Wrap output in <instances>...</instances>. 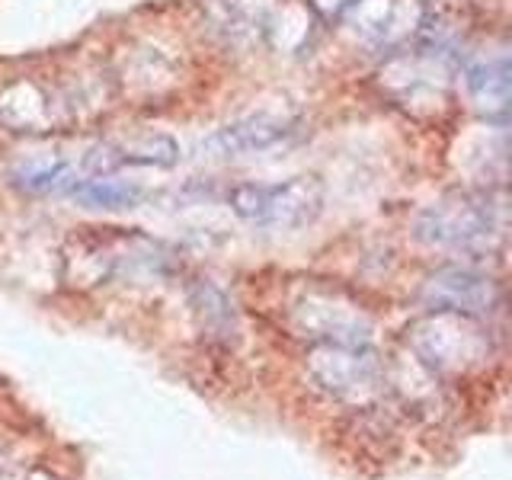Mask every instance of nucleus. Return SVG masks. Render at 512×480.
I'll list each match as a JSON object with an SVG mask.
<instances>
[{
	"mask_svg": "<svg viewBox=\"0 0 512 480\" xmlns=\"http://www.w3.org/2000/svg\"><path fill=\"white\" fill-rule=\"evenodd\" d=\"M413 234L442 250H490L503 237V205L490 192H448L416 215Z\"/></svg>",
	"mask_w": 512,
	"mask_h": 480,
	"instance_id": "nucleus-1",
	"label": "nucleus"
},
{
	"mask_svg": "<svg viewBox=\"0 0 512 480\" xmlns=\"http://www.w3.org/2000/svg\"><path fill=\"white\" fill-rule=\"evenodd\" d=\"M237 218L256 228H304L324 212V183L317 176H292L285 183H237L228 192Z\"/></svg>",
	"mask_w": 512,
	"mask_h": 480,
	"instance_id": "nucleus-2",
	"label": "nucleus"
},
{
	"mask_svg": "<svg viewBox=\"0 0 512 480\" xmlns=\"http://www.w3.org/2000/svg\"><path fill=\"white\" fill-rule=\"evenodd\" d=\"M420 301L432 314H458V317H487L500 311L503 288L493 276L477 269L445 266L436 269L420 288Z\"/></svg>",
	"mask_w": 512,
	"mask_h": 480,
	"instance_id": "nucleus-3",
	"label": "nucleus"
},
{
	"mask_svg": "<svg viewBox=\"0 0 512 480\" xmlns=\"http://www.w3.org/2000/svg\"><path fill=\"white\" fill-rule=\"evenodd\" d=\"M298 132H301L298 119L260 112V116H247V119H237L231 125L218 128V132H212L199 144V151L205 157H218V160L266 154V151L288 148V144L298 138Z\"/></svg>",
	"mask_w": 512,
	"mask_h": 480,
	"instance_id": "nucleus-4",
	"label": "nucleus"
},
{
	"mask_svg": "<svg viewBox=\"0 0 512 480\" xmlns=\"http://www.w3.org/2000/svg\"><path fill=\"white\" fill-rule=\"evenodd\" d=\"M311 375L333 394H359L372 388L378 378V362L372 352L362 346L327 343L311 352Z\"/></svg>",
	"mask_w": 512,
	"mask_h": 480,
	"instance_id": "nucleus-5",
	"label": "nucleus"
},
{
	"mask_svg": "<svg viewBox=\"0 0 512 480\" xmlns=\"http://www.w3.org/2000/svg\"><path fill=\"white\" fill-rule=\"evenodd\" d=\"M468 90L484 116H506L509 109V64L506 58L484 61L468 71Z\"/></svg>",
	"mask_w": 512,
	"mask_h": 480,
	"instance_id": "nucleus-6",
	"label": "nucleus"
},
{
	"mask_svg": "<svg viewBox=\"0 0 512 480\" xmlns=\"http://www.w3.org/2000/svg\"><path fill=\"white\" fill-rule=\"evenodd\" d=\"M71 196L93 208H132L141 202L144 189L138 183L109 180V176H87L71 189Z\"/></svg>",
	"mask_w": 512,
	"mask_h": 480,
	"instance_id": "nucleus-7",
	"label": "nucleus"
}]
</instances>
